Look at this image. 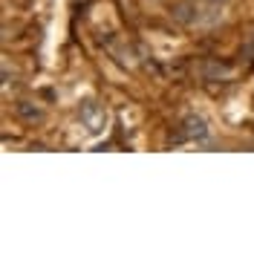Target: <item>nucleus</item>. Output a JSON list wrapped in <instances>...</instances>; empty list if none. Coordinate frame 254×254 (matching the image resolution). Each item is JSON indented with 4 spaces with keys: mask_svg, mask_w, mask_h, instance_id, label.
Masks as SVG:
<instances>
[{
    "mask_svg": "<svg viewBox=\"0 0 254 254\" xmlns=\"http://www.w3.org/2000/svg\"><path fill=\"white\" fill-rule=\"evenodd\" d=\"M217 9V6H208L202 0H179L171 6V17H174L179 26H196V23H205V20H214L208 17L205 12Z\"/></svg>",
    "mask_w": 254,
    "mask_h": 254,
    "instance_id": "obj_1",
    "label": "nucleus"
},
{
    "mask_svg": "<svg viewBox=\"0 0 254 254\" xmlns=\"http://www.w3.org/2000/svg\"><path fill=\"white\" fill-rule=\"evenodd\" d=\"M78 119H81V125L87 127V133H101L104 125H107V113H104V107H98L95 101H84L81 104Z\"/></svg>",
    "mask_w": 254,
    "mask_h": 254,
    "instance_id": "obj_2",
    "label": "nucleus"
},
{
    "mask_svg": "<svg viewBox=\"0 0 254 254\" xmlns=\"http://www.w3.org/2000/svg\"><path fill=\"white\" fill-rule=\"evenodd\" d=\"M179 139L182 142H202L208 139V125L202 116H196V113H190L182 119V125H179Z\"/></svg>",
    "mask_w": 254,
    "mask_h": 254,
    "instance_id": "obj_3",
    "label": "nucleus"
},
{
    "mask_svg": "<svg viewBox=\"0 0 254 254\" xmlns=\"http://www.w3.org/2000/svg\"><path fill=\"white\" fill-rule=\"evenodd\" d=\"M15 116L20 119V122H26V125H41V122L47 119L44 107H41L38 101H29V98H20V101H15Z\"/></svg>",
    "mask_w": 254,
    "mask_h": 254,
    "instance_id": "obj_4",
    "label": "nucleus"
},
{
    "mask_svg": "<svg viewBox=\"0 0 254 254\" xmlns=\"http://www.w3.org/2000/svg\"><path fill=\"white\" fill-rule=\"evenodd\" d=\"M9 87H17V72L9 69V64H3V90H9Z\"/></svg>",
    "mask_w": 254,
    "mask_h": 254,
    "instance_id": "obj_5",
    "label": "nucleus"
},
{
    "mask_svg": "<svg viewBox=\"0 0 254 254\" xmlns=\"http://www.w3.org/2000/svg\"><path fill=\"white\" fill-rule=\"evenodd\" d=\"M202 3H208V6H217V9H220V6H225V3H228V0H202Z\"/></svg>",
    "mask_w": 254,
    "mask_h": 254,
    "instance_id": "obj_6",
    "label": "nucleus"
},
{
    "mask_svg": "<svg viewBox=\"0 0 254 254\" xmlns=\"http://www.w3.org/2000/svg\"><path fill=\"white\" fill-rule=\"evenodd\" d=\"M32 0H12V6H29Z\"/></svg>",
    "mask_w": 254,
    "mask_h": 254,
    "instance_id": "obj_7",
    "label": "nucleus"
}]
</instances>
